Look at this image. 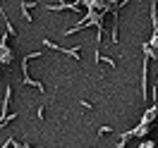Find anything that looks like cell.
I'll list each match as a JSON object with an SVG mask.
<instances>
[{"instance_id": "obj_1", "label": "cell", "mask_w": 158, "mask_h": 148, "mask_svg": "<svg viewBox=\"0 0 158 148\" xmlns=\"http://www.w3.org/2000/svg\"><path fill=\"white\" fill-rule=\"evenodd\" d=\"M0 62H7V65L12 62V53L5 50V46H0Z\"/></svg>"}, {"instance_id": "obj_2", "label": "cell", "mask_w": 158, "mask_h": 148, "mask_svg": "<svg viewBox=\"0 0 158 148\" xmlns=\"http://www.w3.org/2000/svg\"><path fill=\"white\" fill-rule=\"evenodd\" d=\"M22 17H24V22H27V24H29V22L34 19V17L29 14V10H27V7H22Z\"/></svg>"}, {"instance_id": "obj_3", "label": "cell", "mask_w": 158, "mask_h": 148, "mask_svg": "<svg viewBox=\"0 0 158 148\" xmlns=\"http://www.w3.org/2000/svg\"><path fill=\"white\" fill-rule=\"evenodd\" d=\"M22 7H27V10H31V7H36V2H34V0H29V2H22Z\"/></svg>"}, {"instance_id": "obj_4", "label": "cell", "mask_w": 158, "mask_h": 148, "mask_svg": "<svg viewBox=\"0 0 158 148\" xmlns=\"http://www.w3.org/2000/svg\"><path fill=\"white\" fill-rule=\"evenodd\" d=\"M110 131H113V129H110V127H101V131H98V134H101V136H103V134H110Z\"/></svg>"}]
</instances>
